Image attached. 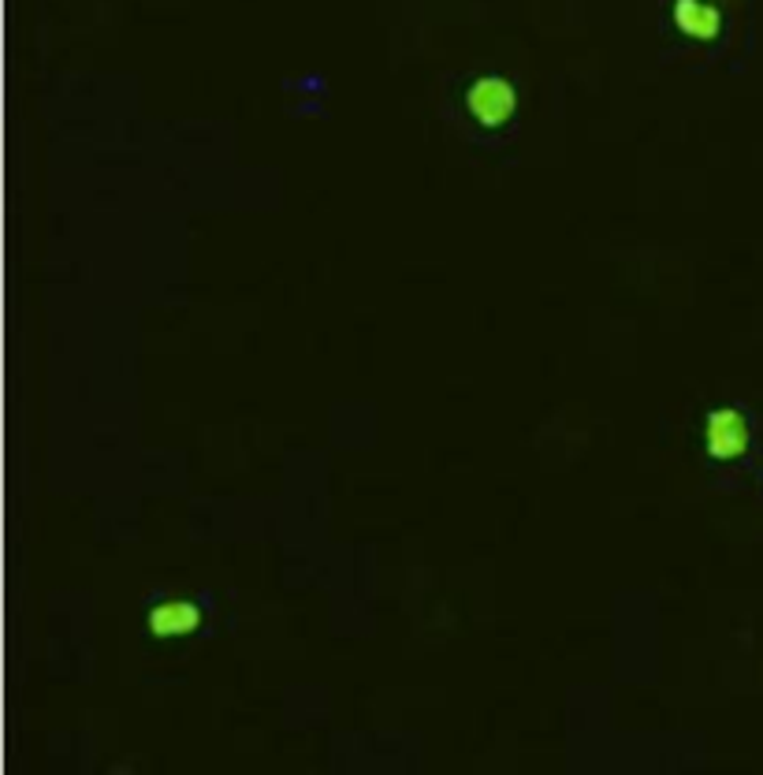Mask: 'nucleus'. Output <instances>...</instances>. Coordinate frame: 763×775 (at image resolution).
<instances>
[{
  "label": "nucleus",
  "instance_id": "obj_1",
  "mask_svg": "<svg viewBox=\"0 0 763 775\" xmlns=\"http://www.w3.org/2000/svg\"><path fill=\"white\" fill-rule=\"evenodd\" d=\"M466 109H469V117L477 123H485V128H499V123H507L515 117L518 93H515V86L507 79H499V75H485V79H477L466 90Z\"/></svg>",
  "mask_w": 763,
  "mask_h": 775
},
{
  "label": "nucleus",
  "instance_id": "obj_2",
  "mask_svg": "<svg viewBox=\"0 0 763 775\" xmlns=\"http://www.w3.org/2000/svg\"><path fill=\"white\" fill-rule=\"evenodd\" d=\"M704 447H708V455L719 458V463H730V458L745 455V447H749L745 418L730 407L711 410L708 422H704Z\"/></svg>",
  "mask_w": 763,
  "mask_h": 775
},
{
  "label": "nucleus",
  "instance_id": "obj_3",
  "mask_svg": "<svg viewBox=\"0 0 763 775\" xmlns=\"http://www.w3.org/2000/svg\"><path fill=\"white\" fill-rule=\"evenodd\" d=\"M153 638H187L201 627V608L195 600H164L146 616Z\"/></svg>",
  "mask_w": 763,
  "mask_h": 775
},
{
  "label": "nucleus",
  "instance_id": "obj_4",
  "mask_svg": "<svg viewBox=\"0 0 763 775\" xmlns=\"http://www.w3.org/2000/svg\"><path fill=\"white\" fill-rule=\"evenodd\" d=\"M674 26H678L682 34L689 37H700V42H711L715 34H719V12H715L711 4H704V0H674Z\"/></svg>",
  "mask_w": 763,
  "mask_h": 775
}]
</instances>
